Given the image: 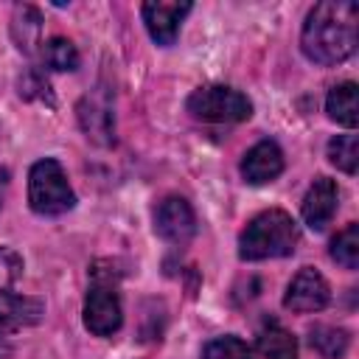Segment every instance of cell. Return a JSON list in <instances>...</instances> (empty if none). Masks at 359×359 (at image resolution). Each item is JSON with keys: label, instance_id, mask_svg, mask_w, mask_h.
Listing matches in <instances>:
<instances>
[{"label": "cell", "instance_id": "1", "mask_svg": "<svg viewBox=\"0 0 359 359\" xmlns=\"http://www.w3.org/2000/svg\"><path fill=\"white\" fill-rule=\"evenodd\" d=\"M359 42V6L348 0L317 3L300 34V48L314 65H339L345 62Z\"/></svg>", "mask_w": 359, "mask_h": 359}, {"label": "cell", "instance_id": "2", "mask_svg": "<svg viewBox=\"0 0 359 359\" xmlns=\"http://www.w3.org/2000/svg\"><path fill=\"white\" fill-rule=\"evenodd\" d=\"M300 241V230L294 219L280 210L269 208L261 210L247 222V227L238 236V258L241 261H266V258H283L292 255Z\"/></svg>", "mask_w": 359, "mask_h": 359}, {"label": "cell", "instance_id": "3", "mask_svg": "<svg viewBox=\"0 0 359 359\" xmlns=\"http://www.w3.org/2000/svg\"><path fill=\"white\" fill-rule=\"evenodd\" d=\"M28 205L39 216H62L76 205V194L59 160H36L28 171Z\"/></svg>", "mask_w": 359, "mask_h": 359}, {"label": "cell", "instance_id": "4", "mask_svg": "<svg viewBox=\"0 0 359 359\" xmlns=\"http://www.w3.org/2000/svg\"><path fill=\"white\" fill-rule=\"evenodd\" d=\"M185 107L196 121H208V123H241L252 115L250 98L233 87H224V84L196 87L188 95Z\"/></svg>", "mask_w": 359, "mask_h": 359}, {"label": "cell", "instance_id": "5", "mask_svg": "<svg viewBox=\"0 0 359 359\" xmlns=\"http://www.w3.org/2000/svg\"><path fill=\"white\" fill-rule=\"evenodd\" d=\"M123 323V309L118 297V280L112 272L93 269V283L84 297V328L95 337H112Z\"/></svg>", "mask_w": 359, "mask_h": 359}, {"label": "cell", "instance_id": "6", "mask_svg": "<svg viewBox=\"0 0 359 359\" xmlns=\"http://www.w3.org/2000/svg\"><path fill=\"white\" fill-rule=\"evenodd\" d=\"M154 233L171 244H188L196 233V216L188 199L165 196L154 208Z\"/></svg>", "mask_w": 359, "mask_h": 359}, {"label": "cell", "instance_id": "7", "mask_svg": "<svg viewBox=\"0 0 359 359\" xmlns=\"http://www.w3.org/2000/svg\"><path fill=\"white\" fill-rule=\"evenodd\" d=\"M331 300V289L328 280L314 269V266H303L286 286L283 294V306L294 314H309V311H320L325 309Z\"/></svg>", "mask_w": 359, "mask_h": 359}, {"label": "cell", "instance_id": "8", "mask_svg": "<svg viewBox=\"0 0 359 359\" xmlns=\"http://www.w3.org/2000/svg\"><path fill=\"white\" fill-rule=\"evenodd\" d=\"M337 205H339V188L334 180L328 177H317L306 196H303V205H300V213H303V222L311 227V230H325L337 213Z\"/></svg>", "mask_w": 359, "mask_h": 359}, {"label": "cell", "instance_id": "9", "mask_svg": "<svg viewBox=\"0 0 359 359\" xmlns=\"http://www.w3.org/2000/svg\"><path fill=\"white\" fill-rule=\"evenodd\" d=\"M188 11H191V3H163V0H157V3H143L140 6L146 31L157 45H174V39L180 34V25H182Z\"/></svg>", "mask_w": 359, "mask_h": 359}, {"label": "cell", "instance_id": "10", "mask_svg": "<svg viewBox=\"0 0 359 359\" xmlns=\"http://www.w3.org/2000/svg\"><path fill=\"white\" fill-rule=\"evenodd\" d=\"M79 121H81V129L90 140L101 143V146H109L115 137V118H112V107H109V98L104 93H87L79 104Z\"/></svg>", "mask_w": 359, "mask_h": 359}, {"label": "cell", "instance_id": "11", "mask_svg": "<svg viewBox=\"0 0 359 359\" xmlns=\"http://www.w3.org/2000/svg\"><path fill=\"white\" fill-rule=\"evenodd\" d=\"M283 171V151L275 140H261L252 149H247L244 160H241V177L250 185H264L272 182L275 177H280Z\"/></svg>", "mask_w": 359, "mask_h": 359}, {"label": "cell", "instance_id": "12", "mask_svg": "<svg viewBox=\"0 0 359 359\" xmlns=\"http://www.w3.org/2000/svg\"><path fill=\"white\" fill-rule=\"evenodd\" d=\"M45 314V303L31 294H3L0 297V334H14L20 328L36 325Z\"/></svg>", "mask_w": 359, "mask_h": 359}, {"label": "cell", "instance_id": "13", "mask_svg": "<svg viewBox=\"0 0 359 359\" xmlns=\"http://www.w3.org/2000/svg\"><path fill=\"white\" fill-rule=\"evenodd\" d=\"M325 112L331 121H337L345 129H353L359 123V101H356V84L353 81H342L337 87L328 90L325 98Z\"/></svg>", "mask_w": 359, "mask_h": 359}, {"label": "cell", "instance_id": "14", "mask_svg": "<svg viewBox=\"0 0 359 359\" xmlns=\"http://www.w3.org/2000/svg\"><path fill=\"white\" fill-rule=\"evenodd\" d=\"M258 353L264 359H297V339L280 323L266 320L258 331Z\"/></svg>", "mask_w": 359, "mask_h": 359}, {"label": "cell", "instance_id": "15", "mask_svg": "<svg viewBox=\"0 0 359 359\" xmlns=\"http://www.w3.org/2000/svg\"><path fill=\"white\" fill-rule=\"evenodd\" d=\"M348 331L337 325H314L309 331V345L323 356V359H342L348 351Z\"/></svg>", "mask_w": 359, "mask_h": 359}, {"label": "cell", "instance_id": "16", "mask_svg": "<svg viewBox=\"0 0 359 359\" xmlns=\"http://www.w3.org/2000/svg\"><path fill=\"white\" fill-rule=\"evenodd\" d=\"M39 28H42V17L36 8L31 6H20L14 11V20H11V34H14V42L22 53H31L34 45L39 42Z\"/></svg>", "mask_w": 359, "mask_h": 359}, {"label": "cell", "instance_id": "17", "mask_svg": "<svg viewBox=\"0 0 359 359\" xmlns=\"http://www.w3.org/2000/svg\"><path fill=\"white\" fill-rule=\"evenodd\" d=\"M42 62L50 67V70H76L79 67V50L70 39L65 36H50L48 42H42Z\"/></svg>", "mask_w": 359, "mask_h": 359}, {"label": "cell", "instance_id": "18", "mask_svg": "<svg viewBox=\"0 0 359 359\" xmlns=\"http://www.w3.org/2000/svg\"><path fill=\"white\" fill-rule=\"evenodd\" d=\"M328 160L331 165H337L345 174H356L359 168V137L353 132L348 135H337L328 140Z\"/></svg>", "mask_w": 359, "mask_h": 359}, {"label": "cell", "instance_id": "19", "mask_svg": "<svg viewBox=\"0 0 359 359\" xmlns=\"http://www.w3.org/2000/svg\"><path fill=\"white\" fill-rule=\"evenodd\" d=\"M331 258L345 269L359 266V224L356 222H351L342 233H337V238L331 241Z\"/></svg>", "mask_w": 359, "mask_h": 359}, {"label": "cell", "instance_id": "20", "mask_svg": "<svg viewBox=\"0 0 359 359\" xmlns=\"http://www.w3.org/2000/svg\"><path fill=\"white\" fill-rule=\"evenodd\" d=\"M202 359H252V351L238 337H216L202 348Z\"/></svg>", "mask_w": 359, "mask_h": 359}, {"label": "cell", "instance_id": "21", "mask_svg": "<svg viewBox=\"0 0 359 359\" xmlns=\"http://www.w3.org/2000/svg\"><path fill=\"white\" fill-rule=\"evenodd\" d=\"M22 275V258L11 247H0V294H6Z\"/></svg>", "mask_w": 359, "mask_h": 359}, {"label": "cell", "instance_id": "22", "mask_svg": "<svg viewBox=\"0 0 359 359\" xmlns=\"http://www.w3.org/2000/svg\"><path fill=\"white\" fill-rule=\"evenodd\" d=\"M20 95H22V98H45V95H50V93H48V81H45L36 70H28V73L20 79Z\"/></svg>", "mask_w": 359, "mask_h": 359}, {"label": "cell", "instance_id": "23", "mask_svg": "<svg viewBox=\"0 0 359 359\" xmlns=\"http://www.w3.org/2000/svg\"><path fill=\"white\" fill-rule=\"evenodd\" d=\"M6 191H8V171H6V168H0V208H3Z\"/></svg>", "mask_w": 359, "mask_h": 359}, {"label": "cell", "instance_id": "24", "mask_svg": "<svg viewBox=\"0 0 359 359\" xmlns=\"http://www.w3.org/2000/svg\"><path fill=\"white\" fill-rule=\"evenodd\" d=\"M8 353H11V345H8L6 337L0 334V359H8Z\"/></svg>", "mask_w": 359, "mask_h": 359}]
</instances>
